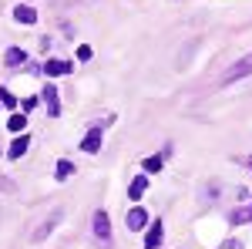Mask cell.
Segmentation results:
<instances>
[{
	"label": "cell",
	"mask_w": 252,
	"mask_h": 249,
	"mask_svg": "<svg viewBox=\"0 0 252 249\" xmlns=\"http://www.w3.org/2000/svg\"><path fill=\"white\" fill-rule=\"evenodd\" d=\"M61 215H64V212L54 209V212H51V215H47V219H44V222L37 226V229H34V236H31V239H34V243H40V239H44V236H47V232H51V229H54V226L61 222Z\"/></svg>",
	"instance_id": "cell-4"
},
{
	"label": "cell",
	"mask_w": 252,
	"mask_h": 249,
	"mask_svg": "<svg viewBox=\"0 0 252 249\" xmlns=\"http://www.w3.org/2000/svg\"><path fill=\"white\" fill-rule=\"evenodd\" d=\"M125 222H128V229H145V222H148V215H145V209H141V206H135V209L128 212V219H125Z\"/></svg>",
	"instance_id": "cell-7"
},
{
	"label": "cell",
	"mask_w": 252,
	"mask_h": 249,
	"mask_svg": "<svg viewBox=\"0 0 252 249\" xmlns=\"http://www.w3.org/2000/svg\"><path fill=\"white\" fill-rule=\"evenodd\" d=\"M44 74H51V77H64V74H71V64H67V61H47V64H44Z\"/></svg>",
	"instance_id": "cell-6"
},
{
	"label": "cell",
	"mask_w": 252,
	"mask_h": 249,
	"mask_svg": "<svg viewBox=\"0 0 252 249\" xmlns=\"http://www.w3.org/2000/svg\"><path fill=\"white\" fill-rule=\"evenodd\" d=\"M7 128H10V132H24V128H27V118L24 115H10V121H7Z\"/></svg>",
	"instance_id": "cell-14"
},
{
	"label": "cell",
	"mask_w": 252,
	"mask_h": 249,
	"mask_svg": "<svg viewBox=\"0 0 252 249\" xmlns=\"http://www.w3.org/2000/svg\"><path fill=\"white\" fill-rule=\"evenodd\" d=\"M14 17H17V24H34V20H37V10H34V7H24V3H20L17 10H14Z\"/></svg>",
	"instance_id": "cell-9"
},
{
	"label": "cell",
	"mask_w": 252,
	"mask_h": 249,
	"mask_svg": "<svg viewBox=\"0 0 252 249\" xmlns=\"http://www.w3.org/2000/svg\"><path fill=\"white\" fill-rule=\"evenodd\" d=\"M165 155H168V152H161V155H152V158H145V172H158V169L165 165Z\"/></svg>",
	"instance_id": "cell-13"
},
{
	"label": "cell",
	"mask_w": 252,
	"mask_h": 249,
	"mask_svg": "<svg viewBox=\"0 0 252 249\" xmlns=\"http://www.w3.org/2000/svg\"><path fill=\"white\" fill-rule=\"evenodd\" d=\"M27 148H31V138H24V135H17V138H14V145H10V158H20V155L27 152Z\"/></svg>",
	"instance_id": "cell-10"
},
{
	"label": "cell",
	"mask_w": 252,
	"mask_h": 249,
	"mask_svg": "<svg viewBox=\"0 0 252 249\" xmlns=\"http://www.w3.org/2000/svg\"><path fill=\"white\" fill-rule=\"evenodd\" d=\"M161 236H165V226H161V219H158V222H152V229H148V236H145V249H158Z\"/></svg>",
	"instance_id": "cell-5"
},
{
	"label": "cell",
	"mask_w": 252,
	"mask_h": 249,
	"mask_svg": "<svg viewBox=\"0 0 252 249\" xmlns=\"http://www.w3.org/2000/svg\"><path fill=\"white\" fill-rule=\"evenodd\" d=\"M44 101H47V111H51V115H61V101H58V88H54V84H51V88H44Z\"/></svg>",
	"instance_id": "cell-8"
},
{
	"label": "cell",
	"mask_w": 252,
	"mask_h": 249,
	"mask_svg": "<svg viewBox=\"0 0 252 249\" xmlns=\"http://www.w3.org/2000/svg\"><path fill=\"white\" fill-rule=\"evenodd\" d=\"M145 189H148V178H135V182H131V185H128V195H131V199H141V195H145Z\"/></svg>",
	"instance_id": "cell-11"
},
{
	"label": "cell",
	"mask_w": 252,
	"mask_h": 249,
	"mask_svg": "<svg viewBox=\"0 0 252 249\" xmlns=\"http://www.w3.org/2000/svg\"><path fill=\"white\" fill-rule=\"evenodd\" d=\"M249 74H252V51H249V54H242V58L222 74V84H235V81H242V77H249Z\"/></svg>",
	"instance_id": "cell-1"
},
{
	"label": "cell",
	"mask_w": 252,
	"mask_h": 249,
	"mask_svg": "<svg viewBox=\"0 0 252 249\" xmlns=\"http://www.w3.org/2000/svg\"><path fill=\"white\" fill-rule=\"evenodd\" d=\"M219 249H242V243H239V239H225Z\"/></svg>",
	"instance_id": "cell-18"
},
{
	"label": "cell",
	"mask_w": 252,
	"mask_h": 249,
	"mask_svg": "<svg viewBox=\"0 0 252 249\" xmlns=\"http://www.w3.org/2000/svg\"><path fill=\"white\" fill-rule=\"evenodd\" d=\"M0 222H3V212H0Z\"/></svg>",
	"instance_id": "cell-21"
},
{
	"label": "cell",
	"mask_w": 252,
	"mask_h": 249,
	"mask_svg": "<svg viewBox=\"0 0 252 249\" xmlns=\"http://www.w3.org/2000/svg\"><path fill=\"white\" fill-rule=\"evenodd\" d=\"M0 105H3V108H14V105H17V98L10 95V91H0Z\"/></svg>",
	"instance_id": "cell-16"
},
{
	"label": "cell",
	"mask_w": 252,
	"mask_h": 249,
	"mask_svg": "<svg viewBox=\"0 0 252 249\" xmlns=\"http://www.w3.org/2000/svg\"><path fill=\"white\" fill-rule=\"evenodd\" d=\"M24 58H27V54H24V51H20V47H10V51H7V54H3V61H7V64H10V68H17V64H24Z\"/></svg>",
	"instance_id": "cell-12"
},
{
	"label": "cell",
	"mask_w": 252,
	"mask_h": 249,
	"mask_svg": "<svg viewBox=\"0 0 252 249\" xmlns=\"http://www.w3.org/2000/svg\"><path fill=\"white\" fill-rule=\"evenodd\" d=\"M20 108H24V111H34V108H37V98H24Z\"/></svg>",
	"instance_id": "cell-17"
},
{
	"label": "cell",
	"mask_w": 252,
	"mask_h": 249,
	"mask_svg": "<svg viewBox=\"0 0 252 249\" xmlns=\"http://www.w3.org/2000/svg\"><path fill=\"white\" fill-rule=\"evenodd\" d=\"M94 236L101 239V243H108V239H111V222H108V212H104V209L94 212Z\"/></svg>",
	"instance_id": "cell-3"
},
{
	"label": "cell",
	"mask_w": 252,
	"mask_h": 249,
	"mask_svg": "<svg viewBox=\"0 0 252 249\" xmlns=\"http://www.w3.org/2000/svg\"><path fill=\"white\" fill-rule=\"evenodd\" d=\"M71 172H74V165H71V162H58V169H54V175H58V178H67Z\"/></svg>",
	"instance_id": "cell-15"
},
{
	"label": "cell",
	"mask_w": 252,
	"mask_h": 249,
	"mask_svg": "<svg viewBox=\"0 0 252 249\" xmlns=\"http://www.w3.org/2000/svg\"><path fill=\"white\" fill-rule=\"evenodd\" d=\"M0 189H3V192H14V185H10V182H0Z\"/></svg>",
	"instance_id": "cell-20"
},
{
	"label": "cell",
	"mask_w": 252,
	"mask_h": 249,
	"mask_svg": "<svg viewBox=\"0 0 252 249\" xmlns=\"http://www.w3.org/2000/svg\"><path fill=\"white\" fill-rule=\"evenodd\" d=\"M101 135H104V125H91V132L81 142V152H97L101 148Z\"/></svg>",
	"instance_id": "cell-2"
},
{
	"label": "cell",
	"mask_w": 252,
	"mask_h": 249,
	"mask_svg": "<svg viewBox=\"0 0 252 249\" xmlns=\"http://www.w3.org/2000/svg\"><path fill=\"white\" fill-rule=\"evenodd\" d=\"M91 58V47H78V61H88Z\"/></svg>",
	"instance_id": "cell-19"
}]
</instances>
